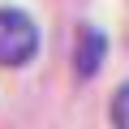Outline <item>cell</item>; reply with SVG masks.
<instances>
[{
  "label": "cell",
  "instance_id": "3",
  "mask_svg": "<svg viewBox=\"0 0 129 129\" xmlns=\"http://www.w3.org/2000/svg\"><path fill=\"white\" fill-rule=\"evenodd\" d=\"M112 125L116 129H129V82L112 95Z\"/></svg>",
  "mask_w": 129,
  "mask_h": 129
},
{
  "label": "cell",
  "instance_id": "1",
  "mask_svg": "<svg viewBox=\"0 0 129 129\" xmlns=\"http://www.w3.org/2000/svg\"><path fill=\"white\" fill-rule=\"evenodd\" d=\"M39 52V30L22 9H0V69H22Z\"/></svg>",
  "mask_w": 129,
  "mask_h": 129
},
{
  "label": "cell",
  "instance_id": "2",
  "mask_svg": "<svg viewBox=\"0 0 129 129\" xmlns=\"http://www.w3.org/2000/svg\"><path fill=\"white\" fill-rule=\"evenodd\" d=\"M103 35L95 30V26H86L82 35H78V64H73V69H78V78H95L99 73V64H103Z\"/></svg>",
  "mask_w": 129,
  "mask_h": 129
}]
</instances>
